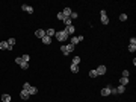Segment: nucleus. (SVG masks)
Wrapping results in <instances>:
<instances>
[{
  "label": "nucleus",
  "mask_w": 136,
  "mask_h": 102,
  "mask_svg": "<svg viewBox=\"0 0 136 102\" xmlns=\"http://www.w3.org/2000/svg\"><path fill=\"white\" fill-rule=\"evenodd\" d=\"M20 98L26 101V99H29V98H30V94L27 93V90H21V91H20Z\"/></svg>",
  "instance_id": "obj_7"
},
{
  "label": "nucleus",
  "mask_w": 136,
  "mask_h": 102,
  "mask_svg": "<svg viewBox=\"0 0 136 102\" xmlns=\"http://www.w3.org/2000/svg\"><path fill=\"white\" fill-rule=\"evenodd\" d=\"M109 94H111V85H107L101 90V96H109Z\"/></svg>",
  "instance_id": "obj_8"
},
{
  "label": "nucleus",
  "mask_w": 136,
  "mask_h": 102,
  "mask_svg": "<svg viewBox=\"0 0 136 102\" xmlns=\"http://www.w3.org/2000/svg\"><path fill=\"white\" fill-rule=\"evenodd\" d=\"M64 24H65V27H67V26H71V24H73V20H71L70 17L64 18Z\"/></svg>",
  "instance_id": "obj_14"
},
{
  "label": "nucleus",
  "mask_w": 136,
  "mask_h": 102,
  "mask_svg": "<svg viewBox=\"0 0 136 102\" xmlns=\"http://www.w3.org/2000/svg\"><path fill=\"white\" fill-rule=\"evenodd\" d=\"M35 35H36L38 38H43V37H45V29H38L36 32H35Z\"/></svg>",
  "instance_id": "obj_9"
},
{
  "label": "nucleus",
  "mask_w": 136,
  "mask_h": 102,
  "mask_svg": "<svg viewBox=\"0 0 136 102\" xmlns=\"http://www.w3.org/2000/svg\"><path fill=\"white\" fill-rule=\"evenodd\" d=\"M41 41H43L44 44H50V43H51V38L48 37V35H45V37H43V38H41Z\"/></svg>",
  "instance_id": "obj_12"
},
{
  "label": "nucleus",
  "mask_w": 136,
  "mask_h": 102,
  "mask_svg": "<svg viewBox=\"0 0 136 102\" xmlns=\"http://www.w3.org/2000/svg\"><path fill=\"white\" fill-rule=\"evenodd\" d=\"M135 50H136V44H129V52L133 53Z\"/></svg>",
  "instance_id": "obj_24"
},
{
  "label": "nucleus",
  "mask_w": 136,
  "mask_h": 102,
  "mask_svg": "<svg viewBox=\"0 0 136 102\" xmlns=\"http://www.w3.org/2000/svg\"><path fill=\"white\" fill-rule=\"evenodd\" d=\"M100 15H101V23L103 24H109V17H107V14H106L104 9H101V11H100Z\"/></svg>",
  "instance_id": "obj_3"
},
{
  "label": "nucleus",
  "mask_w": 136,
  "mask_h": 102,
  "mask_svg": "<svg viewBox=\"0 0 136 102\" xmlns=\"http://www.w3.org/2000/svg\"><path fill=\"white\" fill-rule=\"evenodd\" d=\"M21 58H23V61H26V63H29V61H30V56H29L27 53H24V55H23Z\"/></svg>",
  "instance_id": "obj_26"
},
{
  "label": "nucleus",
  "mask_w": 136,
  "mask_h": 102,
  "mask_svg": "<svg viewBox=\"0 0 136 102\" xmlns=\"http://www.w3.org/2000/svg\"><path fill=\"white\" fill-rule=\"evenodd\" d=\"M0 49H3V50H12V47L8 46V41H0Z\"/></svg>",
  "instance_id": "obj_5"
},
{
  "label": "nucleus",
  "mask_w": 136,
  "mask_h": 102,
  "mask_svg": "<svg viewBox=\"0 0 136 102\" xmlns=\"http://www.w3.org/2000/svg\"><path fill=\"white\" fill-rule=\"evenodd\" d=\"M15 63H17V64L20 66L21 63H23V58H21V56H18V58H15Z\"/></svg>",
  "instance_id": "obj_31"
},
{
  "label": "nucleus",
  "mask_w": 136,
  "mask_h": 102,
  "mask_svg": "<svg viewBox=\"0 0 136 102\" xmlns=\"http://www.w3.org/2000/svg\"><path fill=\"white\" fill-rule=\"evenodd\" d=\"M130 44H136V38H135V37L130 38Z\"/></svg>",
  "instance_id": "obj_33"
},
{
  "label": "nucleus",
  "mask_w": 136,
  "mask_h": 102,
  "mask_svg": "<svg viewBox=\"0 0 136 102\" xmlns=\"http://www.w3.org/2000/svg\"><path fill=\"white\" fill-rule=\"evenodd\" d=\"M56 17H57V20H62V21H64L65 15H64V14H62V11H61V12H57V15H56Z\"/></svg>",
  "instance_id": "obj_25"
},
{
  "label": "nucleus",
  "mask_w": 136,
  "mask_h": 102,
  "mask_svg": "<svg viewBox=\"0 0 136 102\" xmlns=\"http://www.w3.org/2000/svg\"><path fill=\"white\" fill-rule=\"evenodd\" d=\"M129 84V78H119V85H127Z\"/></svg>",
  "instance_id": "obj_15"
},
{
  "label": "nucleus",
  "mask_w": 136,
  "mask_h": 102,
  "mask_svg": "<svg viewBox=\"0 0 136 102\" xmlns=\"http://www.w3.org/2000/svg\"><path fill=\"white\" fill-rule=\"evenodd\" d=\"M77 43H79V37H73V38H71V44H73V46H76Z\"/></svg>",
  "instance_id": "obj_23"
},
{
  "label": "nucleus",
  "mask_w": 136,
  "mask_h": 102,
  "mask_svg": "<svg viewBox=\"0 0 136 102\" xmlns=\"http://www.w3.org/2000/svg\"><path fill=\"white\" fill-rule=\"evenodd\" d=\"M20 67L23 69V70H27L29 69V63H26V61H23L21 64H20Z\"/></svg>",
  "instance_id": "obj_20"
},
{
  "label": "nucleus",
  "mask_w": 136,
  "mask_h": 102,
  "mask_svg": "<svg viewBox=\"0 0 136 102\" xmlns=\"http://www.w3.org/2000/svg\"><path fill=\"white\" fill-rule=\"evenodd\" d=\"M54 37L57 38V41H67L70 35H68V34L65 32V29H62V31H59V32H56V34H54Z\"/></svg>",
  "instance_id": "obj_2"
},
{
  "label": "nucleus",
  "mask_w": 136,
  "mask_h": 102,
  "mask_svg": "<svg viewBox=\"0 0 136 102\" xmlns=\"http://www.w3.org/2000/svg\"><path fill=\"white\" fill-rule=\"evenodd\" d=\"M89 76H91V78H95V76H98V75H97L95 70H91V72H89Z\"/></svg>",
  "instance_id": "obj_29"
},
{
  "label": "nucleus",
  "mask_w": 136,
  "mask_h": 102,
  "mask_svg": "<svg viewBox=\"0 0 136 102\" xmlns=\"http://www.w3.org/2000/svg\"><path fill=\"white\" fill-rule=\"evenodd\" d=\"M54 34H56V31H54V29H45V35H48V37H53V35Z\"/></svg>",
  "instance_id": "obj_16"
},
{
  "label": "nucleus",
  "mask_w": 136,
  "mask_h": 102,
  "mask_svg": "<svg viewBox=\"0 0 136 102\" xmlns=\"http://www.w3.org/2000/svg\"><path fill=\"white\" fill-rule=\"evenodd\" d=\"M21 9H23V11H26L27 14H33V8H32L30 5H21Z\"/></svg>",
  "instance_id": "obj_4"
},
{
  "label": "nucleus",
  "mask_w": 136,
  "mask_h": 102,
  "mask_svg": "<svg viewBox=\"0 0 136 102\" xmlns=\"http://www.w3.org/2000/svg\"><path fill=\"white\" fill-rule=\"evenodd\" d=\"M2 102H11V96L9 94H2Z\"/></svg>",
  "instance_id": "obj_18"
},
{
  "label": "nucleus",
  "mask_w": 136,
  "mask_h": 102,
  "mask_svg": "<svg viewBox=\"0 0 136 102\" xmlns=\"http://www.w3.org/2000/svg\"><path fill=\"white\" fill-rule=\"evenodd\" d=\"M36 91H38V90H36V87H30V88L27 90V93L32 96V94H36Z\"/></svg>",
  "instance_id": "obj_19"
},
{
  "label": "nucleus",
  "mask_w": 136,
  "mask_h": 102,
  "mask_svg": "<svg viewBox=\"0 0 136 102\" xmlns=\"http://www.w3.org/2000/svg\"><path fill=\"white\" fill-rule=\"evenodd\" d=\"M30 87H32V85L29 84V82H24V84H23V90H29Z\"/></svg>",
  "instance_id": "obj_27"
},
{
  "label": "nucleus",
  "mask_w": 136,
  "mask_h": 102,
  "mask_svg": "<svg viewBox=\"0 0 136 102\" xmlns=\"http://www.w3.org/2000/svg\"><path fill=\"white\" fill-rule=\"evenodd\" d=\"M95 72H97V75H104L106 73V66H98Z\"/></svg>",
  "instance_id": "obj_6"
},
{
  "label": "nucleus",
  "mask_w": 136,
  "mask_h": 102,
  "mask_svg": "<svg viewBox=\"0 0 136 102\" xmlns=\"http://www.w3.org/2000/svg\"><path fill=\"white\" fill-rule=\"evenodd\" d=\"M71 12H73V11H71V9H70V8H64V11H62V14H64V15H65V18H67V17H71Z\"/></svg>",
  "instance_id": "obj_10"
},
{
  "label": "nucleus",
  "mask_w": 136,
  "mask_h": 102,
  "mask_svg": "<svg viewBox=\"0 0 136 102\" xmlns=\"http://www.w3.org/2000/svg\"><path fill=\"white\" fill-rule=\"evenodd\" d=\"M61 52L64 53V55H70L71 52H74V46L73 44H64V46H61Z\"/></svg>",
  "instance_id": "obj_1"
},
{
  "label": "nucleus",
  "mask_w": 136,
  "mask_h": 102,
  "mask_svg": "<svg viewBox=\"0 0 136 102\" xmlns=\"http://www.w3.org/2000/svg\"><path fill=\"white\" fill-rule=\"evenodd\" d=\"M115 90H116V93L122 94V93H124V91H125V87H124V85H118V87H116Z\"/></svg>",
  "instance_id": "obj_13"
},
{
  "label": "nucleus",
  "mask_w": 136,
  "mask_h": 102,
  "mask_svg": "<svg viewBox=\"0 0 136 102\" xmlns=\"http://www.w3.org/2000/svg\"><path fill=\"white\" fill-rule=\"evenodd\" d=\"M79 63H80V56H74V58H73V63H71V64L79 66Z\"/></svg>",
  "instance_id": "obj_21"
},
{
  "label": "nucleus",
  "mask_w": 136,
  "mask_h": 102,
  "mask_svg": "<svg viewBox=\"0 0 136 102\" xmlns=\"http://www.w3.org/2000/svg\"><path fill=\"white\" fill-rule=\"evenodd\" d=\"M77 17H79V14H77V12H71V20H73V18H77Z\"/></svg>",
  "instance_id": "obj_32"
},
{
  "label": "nucleus",
  "mask_w": 136,
  "mask_h": 102,
  "mask_svg": "<svg viewBox=\"0 0 136 102\" xmlns=\"http://www.w3.org/2000/svg\"><path fill=\"white\" fill-rule=\"evenodd\" d=\"M70 70H71L73 73H77V72H79V66H76V64H71V66H70Z\"/></svg>",
  "instance_id": "obj_17"
},
{
  "label": "nucleus",
  "mask_w": 136,
  "mask_h": 102,
  "mask_svg": "<svg viewBox=\"0 0 136 102\" xmlns=\"http://www.w3.org/2000/svg\"><path fill=\"white\" fill-rule=\"evenodd\" d=\"M119 20H121V21H125V20H127V14H121V15H119Z\"/></svg>",
  "instance_id": "obj_28"
},
{
  "label": "nucleus",
  "mask_w": 136,
  "mask_h": 102,
  "mask_svg": "<svg viewBox=\"0 0 136 102\" xmlns=\"http://www.w3.org/2000/svg\"><path fill=\"white\" fill-rule=\"evenodd\" d=\"M6 41H8V46L9 47H12L15 44V38H9V40H6Z\"/></svg>",
  "instance_id": "obj_22"
},
{
  "label": "nucleus",
  "mask_w": 136,
  "mask_h": 102,
  "mask_svg": "<svg viewBox=\"0 0 136 102\" xmlns=\"http://www.w3.org/2000/svg\"><path fill=\"white\" fill-rule=\"evenodd\" d=\"M129 75H130L129 70H122V78H129Z\"/></svg>",
  "instance_id": "obj_30"
},
{
  "label": "nucleus",
  "mask_w": 136,
  "mask_h": 102,
  "mask_svg": "<svg viewBox=\"0 0 136 102\" xmlns=\"http://www.w3.org/2000/svg\"><path fill=\"white\" fill-rule=\"evenodd\" d=\"M74 31H76V27H74L73 24H71V26H67V27H65V32H67L68 35H70V34H73Z\"/></svg>",
  "instance_id": "obj_11"
}]
</instances>
